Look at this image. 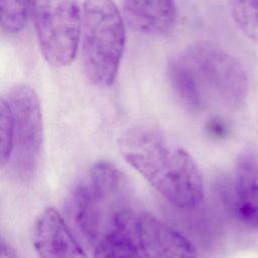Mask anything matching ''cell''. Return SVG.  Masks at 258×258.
Segmentation results:
<instances>
[{
    "mask_svg": "<svg viewBox=\"0 0 258 258\" xmlns=\"http://www.w3.org/2000/svg\"><path fill=\"white\" fill-rule=\"evenodd\" d=\"M167 75L179 102L189 111L203 108L211 98L237 108L248 94V78L242 64L223 48L199 42L172 57Z\"/></svg>",
    "mask_w": 258,
    "mask_h": 258,
    "instance_id": "6da1fadb",
    "label": "cell"
},
{
    "mask_svg": "<svg viewBox=\"0 0 258 258\" xmlns=\"http://www.w3.org/2000/svg\"><path fill=\"white\" fill-rule=\"evenodd\" d=\"M119 147L124 159L168 203L183 210L200 206L203 177L185 150L145 128L129 130L121 137Z\"/></svg>",
    "mask_w": 258,
    "mask_h": 258,
    "instance_id": "7a4b0ae2",
    "label": "cell"
},
{
    "mask_svg": "<svg viewBox=\"0 0 258 258\" xmlns=\"http://www.w3.org/2000/svg\"><path fill=\"white\" fill-rule=\"evenodd\" d=\"M127 179L114 164L101 160L93 164L85 182L70 194L66 211L81 239L95 247L123 214L133 210Z\"/></svg>",
    "mask_w": 258,
    "mask_h": 258,
    "instance_id": "3957f363",
    "label": "cell"
},
{
    "mask_svg": "<svg viewBox=\"0 0 258 258\" xmlns=\"http://www.w3.org/2000/svg\"><path fill=\"white\" fill-rule=\"evenodd\" d=\"M82 56L88 80L100 88L110 87L118 74L125 47V26L113 0H84Z\"/></svg>",
    "mask_w": 258,
    "mask_h": 258,
    "instance_id": "277c9868",
    "label": "cell"
},
{
    "mask_svg": "<svg viewBox=\"0 0 258 258\" xmlns=\"http://www.w3.org/2000/svg\"><path fill=\"white\" fill-rule=\"evenodd\" d=\"M40 51L53 67L69 66L76 57L82 17L76 0H27Z\"/></svg>",
    "mask_w": 258,
    "mask_h": 258,
    "instance_id": "5b68a950",
    "label": "cell"
},
{
    "mask_svg": "<svg viewBox=\"0 0 258 258\" xmlns=\"http://www.w3.org/2000/svg\"><path fill=\"white\" fill-rule=\"evenodd\" d=\"M14 121V147L11 156L15 174L29 180L34 174L43 143V123L39 99L33 89L16 85L3 96Z\"/></svg>",
    "mask_w": 258,
    "mask_h": 258,
    "instance_id": "8992f818",
    "label": "cell"
},
{
    "mask_svg": "<svg viewBox=\"0 0 258 258\" xmlns=\"http://www.w3.org/2000/svg\"><path fill=\"white\" fill-rule=\"evenodd\" d=\"M137 236L144 258H197L195 245L156 217L139 213Z\"/></svg>",
    "mask_w": 258,
    "mask_h": 258,
    "instance_id": "52a82bcc",
    "label": "cell"
},
{
    "mask_svg": "<svg viewBox=\"0 0 258 258\" xmlns=\"http://www.w3.org/2000/svg\"><path fill=\"white\" fill-rule=\"evenodd\" d=\"M33 244L39 258H88L61 216L47 208L33 229Z\"/></svg>",
    "mask_w": 258,
    "mask_h": 258,
    "instance_id": "ba28073f",
    "label": "cell"
},
{
    "mask_svg": "<svg viewBox=\"0 0 258 258\" xmlns=\"http://www.w3.org/2000/svg\"><path fill=\"white\" fill-rule=\"evenodd\" d=\"M231 207L247 226L258 228V158L250 151L237 159Z\"/></svg>",
    "mask_w": 258,
    "mask_h": 258,
    "instance_id": "9c48e42d",
    "label": "cell"
},
{
    "mask_svg": "<svg viewBox=\"0 0 258 258\" xmlns=\"http://www.w3.org/2000/svg\"><path fill=\"white\" fill-rule=\"evenodd\" d=\"M126 21L143 33H168L175 21L173 0H121Z\"/></svg>",
    "mask_w": 258,
    "mask_h": 258,
    "instance_id": "30bf717a",
    "label": "cell"
},
{
    "mask_svg": "<svg viewBox=\"0 0 258 258\" xmlns=\"http://www.w3.org/2000/svg\"><path fill=\"white\" fill-rule=\"evenodd\" d=\"M138 215L122 216L94 247V258H144L137 236Z\"/></svg>",
    "mask_w": 258,
    "mask_h": 258,
    "instance_id": "8fae6325",
    "label": "cell"
},
{
    "mask_svg": "<svg viewBox=\"0 0 258 258\" xmlns=\"http://www.w3.org/2000/svg\"><path fill=\"white\" fill-rule=\"evenodd\" d=\"M229 8L236 27L258 44V0H229Z\"/></svg>",
    "mask_w": 258,
    "mask_h": 258,
    "instance_id": "7c38bea8",
    "label": "cell"
},
{
    "mask_svg": "<svg viewBox=\"0 0 258 258\" xmlns=\"http://www.w3.org/2000/svg\"><path fill=\"white\" fill-rule=\"evenodd\" d=\"M0 10L4 32L15 34L24 28L28 14L27 0H0Z\"/></svg>",
    "mask_w": 258,
    "mask_h": 258,
    "instance_id": "4fadbf2b",
    "label": "cell"
},
{
    "mask_svg": "<svg viewBox=\"0 0 258 258\" xmlns=\"http://www.w3.org/2000/svg\"><path fill=\"white\" fill-rule=\"evenodd\" d=\"M0 132H1V145H0V159L1 164L4 166L11 160L13 147H14V121L13 115L9 104L4 97L0 100Z\"/></svg>",
    "mask_w": 258,
    "mask_h": 258,
    "instance_id": "5bb4252c",
    "label": "cell"
},
{
    "mask_svg": "<svg viewBox=\"0 0 258 258\" xmlns=\"http://www.w3.org/2000/svg\"><path fill=\"white\" fill-rule=\"evenodd\" d=\"M0 258H17L13 248L8 243H6L4 240H2V242H1Z\"/></svg>",
    "mask_w": 258,
    "mask_h": 258,
    "instance_id": "9a60e30c",
    "label": "cell"
},
{
    "mask_svg": "<svg viewBox=\"0 0 258 258\" xmlns=\"http://www.w3.org/2000/svg\"><path fill=\"white\" fill-rule=\"evenodd\" d=\"M209 131L216 136H221L225 133V128L223 124H221L219 121L214 120L209 125Z\"/></svg>",
    "mask_w": 258,
    "mask_h": 258,
    "instance_id": "2e32d148",
    "label": "cell"
}]
</instances>
